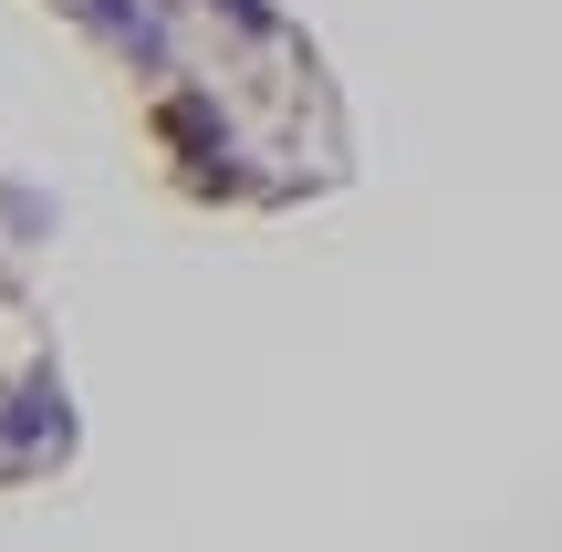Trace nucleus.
Listing matches in <instances>:
<instances>
[{"mask_svg":"<svg viewBox=\"0 0 562 552\" xmlns=\"http://www.w3.org/2000/svg\"><path fill=\"white\" fill-rule=\"evenodd\" d=\"M83 11H94V21H104V32H115V42H125V53H146V63H157V53H167V42H157V21H146V11H136V0H83Z\"/></svg>","mask_w":562,"mask_h":552,"instance_id":"nucleus-1","label":"nucleus"}]
</instances>
